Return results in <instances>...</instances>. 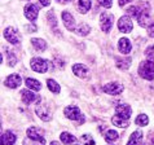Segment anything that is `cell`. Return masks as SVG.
I'll return each mask as SVG.
<instances>
[{
	"instance_id": "24",
	"label": "cell",
	"mask_w": 154,
	"mask_h": 145,
	"mask_svg": "<svg viewBox=\"0 0 154 145\" xmlns=\"http://www.w3.org/2000/svg\"><path fill=\"white\" fill-rule=\"evenodd\" d=\"M60 139H61V141L65 145H70V144L76 143V137L74 135H71L70 132H62V134L60 135Z\"/></svg>"
},
{
	"instance_id": "15",
	"label": "cell",
	"mask_w": 154,
	"mask_h": 145,
	"mask_svg": "<svg viewBox=\"0 0 154 145\" xmlns=\"http://www.w3.org/2000/svg\"><path fill=\"white\" fill-rule=\"evenodd\" d=\"M115 114L125 118V119H130L131 114H132V109L128 104H119V105H117V108H115Z\"/></svg>"
},
{
	"instance_id": "41",
	"label": "cell",
	"mask_w": 154,
	"mask_h": 145,
	"mask_svg": "<svg viewBox=\"0 0 154 145\" xmlns=\"http://www.w3.org/2000/svg\"><path fill=\"white\" fill-rule=\"evenodd\" d=\"M51 145H60V143H57V141H52V143H51Z\"/></svg>"
},
{
	"instance_id": "21",
	"label": "cell",
	"mask_w": 154,
	"mask_h": 145,
	"mask_svg": "<svg viewBox=\"0 0 154 145\" xmlns=\"http://www.w3.org/2000/svg\"><path fill=\"white\" fill-rule=\"evenodd\" d=\"M25 84H26V87L29 89H31V91H40L42 89V83L39 82L38 79H34V78H27L26 80H25Z\"/></svg>"
},
{
	"instance_id": "42",
	"label": "cell",
	"mask_w": 154,
	"mask_h": 145,
	"mask_svg": "<svg viewBox=\"0 0 154 145\" xmlns=\"http://www.w3.org/2000/svg\"><path fill=\"white\" fill-rule=\"evenodd\" d=\"M150 145H154V137L152 139V143H150Z\"/></svg>"
},
{
	"instance_id": "7",
	"label": "cell",
	"mask_w": 154,
	"mask_h": 145,
	"mask_svg": "<svg viewBox=\"0 0 154 145\" xmlns=\"http://www.w3.org/2000/svg\"><path fill=\"white\" fill-rule=\"evenodd\" d=\"M27 137L34 140V141H36L38 144H43L45 145V137L44 135H43V131L40 128H38V127H29L27 131Z\"/></svg>"
},
{
	"instance_id": "39",
	"label": "cell",
	"mask_w": 154,
	"mask_h": 145,
	"mask_svg": "<svg viewBox=\"0 0 154 145\" xmlns=\"http://www.w3.org/2000/svg\"><path fill=\"white\" fill-rule=\"evenodd\" d=\"M40 4L43 7H48L51 4V0H40Z\"/></svg>"
},
{
	"instance_id": "8",
	"label": "cell",
	"mask_w": 154,
	"mask_h": 145,
	"mask_svg": "<svg viewBox=\"0 0 154 145\" xmlns=\"http://www.w3.org/2000/svg\"><path fill=\"white\" fill-rule=\"evenodd\" d=\"M125 89V86L122 83H118V82H110V83H106L104 87H102V91L108 95H112V96H115V95H121Z\"/></svg>"
},
{
	"instance_id": "27",
	"label": "cell",
	"mask_w": 154,
	"mask_h": 145,
	"mask_svg": "<svg viewBox=\"0 0 154 145\" xmlns=\"http://www.w3.org/2000/svg\"><path fill=\"white\" fill-rule=\"evenodd\" d=\"M89 31H91V27H89V25H87V23H80L79 26L74 30V32L78 34V35H80V36L88 35Z\"/></svg>"
},
{
	"instance_id": "25",
	"label": "cell",
	"mask_w": 154,
	"mask_h": 145,
	"mask_svg": "<svg viewBox=\"0 0 154 145\" xmlns=\"http://www.w3.org/2000/svg\"><path fill=\"white\" fill-rule=\"evenodd\" d=\"M91 7H92L91 0H78V9L82 14L87 13V12L91 9Z\"/></svg>"
},
{
	"instance_id": "40",
	"label": "cell",
	"mask_w": 154,
	"mask_h": 145,
	"mask_svg": "<svg viewBox=\"0 0 154 145\" xmlns=\"http://www.w3.org/2000/svg\"><path fill=\"white\" fill-rule=\"evenodd\" d=\"M57 2H58L60 4H66V3H69L70 0H57Z\"/></svg>"
},
{
	"instance_id": "16",
	"label": "cell",
	"mask_w": 154,
	"mask_h": 145,
	"mask_svg": "<svg viewBox=\"0 0 154 145\" xmlns=\"http://www.w3.org/2000/svg\"><path fill=\"white\" fill-rule=\"evenodd\" d=\"M118 49H119V52L123 54H130L131 49H132L131 40L127 39V38H121L118 42Z\"/></svg>"
},
{
	"instance_id": "35",
	"label": "cell",
	"mask_w": 154,
	"mask_h": 145,
	"mask_svg": "<svg viewBox=\"0 0 154 145\" xmlns=\"http://www.w3.org/2000/svg\"><path fill=\"white\" fill-rule=\"evenodd\" d=\"M148 35L150 38H154V22H152L148 26Z\"/></svg>"
},
{
	"instance_id": "11",
	"label": "cell",
	"mask_w": 154,
	"mask_h": 145,
	"mask_svg": "<svg viewBox=\"0 0 154 145\" xmlns=\"http://www.w3.org/2000/svg\"><path fill=\"white\" fill-rule=\"evenodd\" d=\"M118 29H119V31L123 32V34H128V32L132 31V29H134V23H132L130 16H123V17L119 18Z\"/></svg>"
},
{
	"instance_id": "2",
	"label": "cell",
	"mask_w": 154,
	"mask_h": 145,
	"mask_svg": "<svg viewBox=\"0 0 154 145\" xmlns=\"http://www.w3.org/2000/svg\"><path fill=\"white\" fill-rule=\"evenodd\" d=\"M63 114H65V117L69 118L70 121H75V122H78L79 125H83L84 121H85L84 114H82L80 109L78 108V106H75V105L66 106V108L63 109Z\"/></svg>"
},
{
	"instance_id": "6",
	"label": "cell",
	"mask_w": 154,
	"mask_h": 145,
	"mask_svg": "<svg viewBox=\"0 0 154 145\" xmlns=\"http://www.w3.org/2000/svg\"><path fill=\"white\" fill-rule=\"evenodd\" d=\"M31 69L35 71V72H39V74H43V72H47L48 70V61L44 58H40V57H34L31 58Z\"/></svg>"
},
{
	"instance_id": "14",
	"label": "cell",
	"mask_w": 154,
	"mask_h": 145,
	"mask_svg": "<svg viewBox=\"0 0 154 145\" xmlns=\"http://www.w3.org/2000/svg\"><path fill=\"white\" fill-rule=\"evenodd\" d=\"M61 17H62V21H63V25H65V27L69 30V31H74V30L76 29V26H75V20H74V17L71 16L70 12L63 11L62 13H61Z\"/></svg>"
},
{
	"instance_id": "23",
	"label": "cell",
	"mask_w": 154,
	"mask_h": 145,
	"mask_svg": "<svg viewBox=\"0 0 154 145\" xmlns=\"http://www.w3.org/2000/svg\"><path fill=\"white\" fill-rule=\"evenodd\" d=\"M112 123L115 127H121V128H126V127H128V119L119 117V116H117V114L112 118Z\"/></svg>"
},
{
	"instance_id": "13",
	"label": "cell",
	"mask_w": 154,
	"mask_h": 145,
	"mask_svg": "<svg viewBox=\"0 0 154 145\" xmlns=\"http://www.w3.org/2000/svg\"><path fill=\"white\" fill-rule=\"evenodd\" d=\"M4 84L8 87V88H18L21 84H22V78L18 75V74H11L9 76H7V79L4 80Z\"/></svg>"
},
{
	"instance_id": "30",
	"label": "cell",
	"mask_w": 154,
	"mask_h": 145,
	"mask_svg": "<svg viewBox=\"0 0 154 145\" xmlns=\"http://www.w3.org/2000/svg\"><path fill=\"white\" fill-rule=\"evenodd\" d=\"M135 123L137 126H141V127H144V126H148V123H149V118L146 114H140V116H137V118L135 119Z\"/></svg>"
},
{
	"instance_id": "36",
	"label": "cell",
	"mask_w": 154,
	"mask_h": 145,
	"mask_svg": "<svg viewBox=\"0 0 154 145\" xmlns=\"http://www.w3.org/2000/svg\"><path fill=\"white\" fill-rule=\"evenodd\" d=\"M25 30H27V32H32V31H36V26L34 25V22H31V25L25 26Z\"/></svg>"
},
{
	"instance_id": "31",
	"label": "cell",
	"mask_w": 154,
	"mask_h": 145,
	"mask_svg": "<svg viewBox=\"0 0 154 145\" xmlns=\"http://www.w3.org/2000/svg\"><path fill=\"white\" fill-rule=\"evenodd\" d=\"M139 12H140V5H132V7H130L127 9V14L130 16V17H134V18L136 20V17H137Z\"/></svg>"
},
{
	"instance_id": "20",
	"label": "cell",
	"mask_w": 154,
	"mask_h": 145,
	"mask_svg": "<svg viewBox=\"0 0 154 145\" xmlns=\"http://www.w3.org/2000/svg\"><path fill=\"white\" fill-rule=\"evenodd\" d=\"M31 44H32V47L35 48L38 52H44V51L47 49V42L45 40H43V39H40V38H32L31 39Z\"/></svg>"
},
{
	"instance_id": "17",
	"label": "cell",
	"mask_w": 154,
	"mask_h": 145,
	"mask_svg": "<svg viewBox=\"0 0 154 145\" xmlns=\"http://www.w3.org/2000/svg\"><path fill=\"white\" fill-rule=\"evenodd\" d=\"M17 136L12 131H5L2 134V145H14Z\"/></svg>"
},
{
	"instance_id": "26",
	"label": "cell",
	"mask_w": 154,
	"mask_h": 145,
	"mask_svg": "<svg viewBox=\"0 0 154 145\" xmlns=\"http://www.w3.org/2000/svg\"><path fill=\"white\" fill-rule=\"evenodd\" d=\"M3 49L5 51V54H7V57H8V66H11V67L16 66V63H17V57H16V54L12 52V51L8 48V47H3Z\"/></svg>"
},
{
	"instance_id": "10",
	"label": "cell",
	"mask_w": 154,
	"mask_h": 145,
	"mask_svg": "<svg viewBox=\"0 0 154 145\" xmlns=\"http://www.w3.org/2000/svg\"><path fill=\"white\" fill-rule=\"evenodd\" d=\"M23 13L30 22H34V21H36L38 16H39V7L36 4H27L23 8Z\"/></svg>"
},
{
	"instance_id": "4",
	"label": "cell",
	"mask_w": 154,
	"mask_h": 145,
	"mask_svg": "<svg viewBox=\"0 0 154 145\" xmlns=\"http://www.w3.org/2000/svg\"><path fill=\"white\" fill-rule=\"evenodd\" d=\"M4 38H5L7 42H9L11 44L17 45L21 43V35L20 32L17 31V29L13 26H9L4 30Z\"/></svg>"
},
{
	"instance_id": "32",
	"label": "cell",
	"mask_w": 154,
	"mask_h": 145,
	"mask_svg": "<svg viewBox=\"0 0 154 145\" xmlns=\"http://www.w3.org/2000/svg\"><path fill=\"white\" fill-rule=\"evenodd\" d=\"M47 18H48V22L52 27H56L57 26V21H56V16H54V12L53 11H49L48 12V16H47Z\"/></svg>"
},
{
	"instance_id": "34",
	"label": "cell",
	"mask_w": 154,
	"mask_h": 145,
	"mask_svg": "<svg viewBox=\"0 0 154 145\" xmlns=\"http://www.w3.org/2000/svg\"><path fill=\"white\" fill-rule=\"evenodd\" d=\"M98 4H100L101 7H104V8H112L113 5V0H98Z\"/></svg>"
},
{
	"instance_id": "18",
	"label": "cell",
	"mask_w": 154,
	"mask_h": 145,
	"mask_svg": "<svg viewBox=\"0 0 154 145\" xmlns=\"http://www.w3.org/2000/svg\"><path fill=\"white\" fill-rule=\"evenodd\" d=\"M72 72L79 78H85L88 74V67L83 63H75V65H72Z\"/></svg>"
},
{
	"instance_id": "38",
	"label": "cell",
	"mask_w": 154,
	"mask_h": 145,
	"mask_svg": "<svg viewBox=\"0 0 154 145\" xmlns=\"http://www.w3.org/2000/svg\"><path fill=\"white\" fill-rule=\"evenodd\" d=\"M132 0H118V3H119V5L121 7H125L127 3H131Z\"/></svg>"
},
{
	"instance_id": "28",
	"label": "cell",
	"mask_w": 154,
	"mask_h": 145,
	"mask_svg": "<svg viewBox=\"0 0 154 145\" xmlns=\"http://www.w3.org/2000/svg\"><path fill=\"white\" fill-rule=\"evenodd\" d=\"M47 86H48L49 91L53 92V93H60V91H61V87H60V84L54 79H48V80H47Z\"/></svg>"
},
{
	"instance_id": "19",
	"label": "cell",
	"mask_w": 154,
	"mask_h": 145,
	"mask_svg": "<svg viewBox=\"0 0 154 145\" xmlns=\"http://www.w3.org/2000/svg\"><path fill=\"white\" fill-rule=\"evenodd\" d=\"M131 62H132L131 57H117L115 58V65H117V67L121 69V70L130 69Z\"/></svg>"
},
{
	"instance_id": "9",
	"label": "cell",
	"mask_w": 154,
	"mask_h": 145,
	"mask_svg": "<svg viewBox=\"0 0 154 145\" xmlns=\"http://www.w3.org/2000/svg\"><path fill=\"white\" fill-rule=\"evenodd\" d=\"M35 91H29V89H22L20 93H21V99L25 102L26 105L30 104H34V102H40V96L38 93H34Z\"/></svg>"
},
{
	"instance_id": "37",
	"label": "cell",
	"mask_w": 154,
	"mask_h": 145,
	"mask_svg": "<svg viewBox=\"0 0 154 145\" xmlns=\"http://www.w3.org/2000/svg\"><path fill=\"white\" fill-rule=\"evenodd\" d=\"M145 54L149 56V57H154V45L149 47V48L146 49V52H145Z\"/></svg>"
},
{
	"instance_id": "12",
	"label": "cell",
	"mask_w": 154,
	"mask_h": 145,
	"mask_svg": "<svg viewBox=\"0 0 154 145\" xmlns=\"http://www.w3.org/2000/svg\"><path fill=\"white\" fill-rule=\"evenodd\" d=\"M35 113H36V116L44 122H49L51 119H52V113H51V110L48 109V106L44 104H38L35 108Z\"/></svg>"
},
{
	"instance_id": "22",
	"label": "cell",
	"mask_w": 154,
	"mask_h": 145,
	"mask_svg": "<svg viewBox=\"0 0 154 145\" xmlns=\"http://www.w3.org/2000/svg\"><path fill=\"white\" fill-rule=\"evenodd\" d=\"M141 141H143V132L140 130L132 132L130 140H128L127 145H141Z\"/></svg>"
},
{
	"instance_id": "5",
	"label": "cell",
	"mask_w": 154,
	"mask_h": 145,
	"mask_svg": "<svg viewBox=\"0 0 154 145\" xmlns=\"http://www.w3.org/2000/svg\"><path fill=\"white\" fill-rule=\"evenodd\" d=\"M113 23H114L113 14L109 13V12H102L101 16H100V26H101L102 31L109 32L113 27Z\"/></svg>"
},
{
	"instance_id": "1",
	"label": "cell",
	"mask_w": 154,
	"mask_h": 145,
	"mask_svg": "<svg viewBox=\"0 0 154 145\" xmlns=\"http://www.w3.org/2000/svg\"><path fill=\"white\" fill-rule=\"evenodd\" d=\"M139 75L145 80L154 79V61L152 60H145L139 66Z\"/></svg>"
},
{
	"instance_id": "43",
	"label": "cell",
	"mask_w": 154,
	"mask_h": 145,
	"mask_svg": "<svg viewBox=\"0 0 154 145\" xmlns=\"http://www.w3.org/2000/svg\"><path fill=\"white\" fill-rule=\"evenodd\" d=\"M36 145H43V144H36Z\"/></svg>"
},
{
	"instance_id": "29",
	"label": "cell",
	"mask_w": 154,
	"mask_h": 145,
	"mask_svg": "<svg viewBox=\"0 0 154 145\" xmlns=\"http://www.w3.org/2000/svg\"><path fill=\"white\" fill-rule=\"evenodd\" d=\"M118 137H119V134L117 131H114V130H109V131H106V134H105V140L108 143H113Z\"/></svg>"
},
{
	"instance_id": "33",
	"label": "cell",
	"mask_w": 154,
	"mask_h": 145,
	"mask_svg": "<svg viewBox=\"0 0 154 145\" xmlns=\"http://www.w3.org/2000/svg\"><path fill=\"white\" fill-rule=\"evenodd\" d=\"M82 140L84 141L85 145H95V140L92 139V136L89 135V134H84L82 136Z\"/></svg>"
},
{
	"instance_id": "3",
	"label": "cell",
	"mask_w": 154,
	"mask_h": 145,
	"mask_svg": "<svg viewBox=\"0 0 154 145\" xmlns=\"http://www.w3.org/2000/svg\"><path fill=\"white\" fill-rule=\"evenodd\" d=\"M137 22L141 27H148V23L150 21V11H149V5L148 4H140V12L137 17H136Z\"/></svg>"
}]
</instances>
